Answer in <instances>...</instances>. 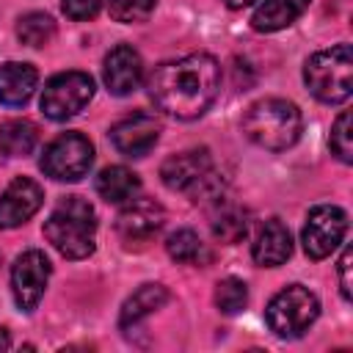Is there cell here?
I'll list each match as a JSON object with an SVG mask.
<instances>
[{
  "instance_id": "obj_20",
  "label": "cell",
  "mask_w": 353,
  "mask_h": 353,
  "mask_svg": "<svg viewBox=\"0 0 353 353\" xmlns=\"http://www.w3.org/2000/svg\"><path fill=\"white\" fill-rule=\"evenodd\" d=\"M39 141V130L33 121L28 119H11L0 127V149L8 154V157H25L33 152Z\"/></svg>"
},
{
  "instance_id": "obj_28",
  "label": "cell",
  "mask_w": 353,
  "mask_h": 353,
  "mask_svg": "<svg viewBox=\"0 0 353 353\" xmlns=\"http://www.w3.org/2000/svg\"><path fill=\"white\" fill-rule=\"evenodd\" d=\"M339 290H342V298L350 301V248H345L339 259Z\"/></svg>"
},
{
  "instance_id": "obj_10",
  "label": "cell",
  "mask_w": 353,
  "mask_h": 353,
  "mask_svg": "<svg viewBox=\"0 0 353 353\" xmlns=\"http://www.w3.org/2000/svg\"><path fill=\"white\" fill-rule=\"evenodd\" d=\"M157 138H160V121L146 110L130 113L110 127L113 146L127 157H146L157 143Z\"/></svg>"
},
{
  "instance_id": "obj_16",
  "label": "cell",
  "mask_w": 353,
  "mask_h": 353,
  "mask_svg": "<svg viewBox=\"0 0 353 353\" xmlns=\"http://www.w3.org/2000/svg\"><path fill=\"white\" fill-rule=\"evenodd\" d=\"M39 83V72L36 66L25 63V61H8L0 66V102L8 108H19L25 105Z\"/></svg>"
},
{
  "instance_id": "obj_2",
  "label": "cell",
  "mask_w": 353,
  "mask_h": 353,
  "mask_svg": "<svg viewBox=\"0 0 353 353\" xmlns=\"http://www.w3.org/2000/svg\"><path fill=\"white\" fill-rule=\"evenodd\" d=\"M97 234V212L80 196H66L55 204L50 218L44 221V237L52 248L66 259H85L94 254Z\"/></svg>"
},
{
  "instance_id": "obj_9",
  "label": "cell",
  "mask_w": 353,
  "mask_h": 353,
  "mask_svg": "<svg viewBox=\"0 0 353 353\" xmlns=\"http://www.w3.org/2000/svg\"><path fill=\"white\" fill-rule=\"evenodd\" d=\"M50 273H52V265L44 256V251L30 248L17 256V262L11 268V292L22 312H33L39 306V301L47 290Z\"/></svg>"
},
{
  "instance_id": "obj_26",
  "label": "cell",
  "mask_w": 353,
  "mask_h": 353,
  "mask_svg": "<svg viewBox=\"0 0 353 353\" xmlns=\"http://www.w3.org/2000/svg\"><path fill=\"white\" fill-rule=\"evenodd\" d=\"M157 0H110V17L116 22L132 25V22H143L152 17Z\"/></svg>"
},
{
  "instance_id": "obj_27",
  "label": "cell",
  "mask_w": 353,
  "mask_h": 353,
  "mask_svg": "<svg viewBox=\"0 0 353 353\" xmlns=\"http://www.w3.org/2000/svg\"><path fill=\"white\" fill-rule=\"evenodd\" d=\"M63 14L74 22H83V19H91L97 17V11L102 8V0H63L61 3Z\"/></svg>"
},
{
  "instance_id": "obj_1",
  "label": "cell",
  "mask_w": 353,
  "mask_h": 353,
  "mask_svg": "<svg viewBox=\"0 0 353 353\" xmlns=\"http://www.w3.org/2000/svg\"><path fill=\"white\" fill-rule=\"evenodd\" d=\"M154 105L176 119H199L221 91V66L207 52H193L160 63L149 77Z\"/></svg>"
},
{
  "instance_id": "obj_5",
  "label": "cell",
  "mask_w": 353,
  "mask_h": 353,
  "mask_svg": "<svg viewBox=\"0 0 353 353\" xmlns=\"http://www.w3.org/2000/svg\"><path fill=\"white\" fill-rule=\"evenodd\" d=\"M317 314H320V301L303 284L284 287L281 292H276L270 298V303L265 309L268 328L281 339H295L303 331H309V325L317 320Z\"/></svg>"
},
{
  "instance_id": "obj_8",
  "label": "cell",
  "mask_w": 353,
  "mask_h": 353,
  "mask_svg": "<svg viewBox=\"0 0 353 353\" xmlns=\"http://www.w3.org/2000/svg\"><path fill=\"white\" fill-rule=\"evenodd\" d=\"M345 232H347V212L336 204H317L309 210L301 232L303 251L312 259H325L331 256V251L339 248Z\"/></svg>"
},
{
  "instance_id": "obj_17",
  "label": "cell",
  "mask_w": 353,
  "mask_h": 353,
  "mask_svg": "<svg viewBox=\"0 0 353 353\" xmlns=\"http://www.w3.org/2000/svg\"><path fill=\"white\" fill-rule=\"evenodd\" d=\"M94 188L108 204H127L141 193V179L127 165H108L99 171Z\"/></svg>"
},
{
  "instance_id": "obj_13",
  "label": "cell",
  "mask_w": 353,
  "mask_h": 353,
  "mask_svg": "<svg viewBox=\"0 0 353 353\" xmlns=\"http://www.w3.org/2000/svg\"><path fill=\"white\" fill-rule=\"evenodd\" d=\"M102 80H105L108 91L116 94V97L132 94L141 85V80H143V61H141L138 50L130 47V44H116L105 55Z\"/></svg>"
},
{
  "instance_id": "obj_22",
  "label": "cell",
  "mask_w": 353,
  "mask_h": 353,
  "mask_svg": "<svg viewBox=\"0 0 353 353\" xmlns=\"http://www.w3.org/2000/svg\"><path fill=\"white\" fill-rule=\"evenodd\" d=\"M165 251L171 259L182 262V265H201L207 259V248L193 229H176L165 240Z\"/></svg>"
},
{
  "instance_id": "obj_30",
  "label": "cell",
  "mask_w": 353,
  "mask_h": 353,
  "mask_svg": "<svg viewBox=\"0 0 353 353\" xmlns=\"http://www.w3.org/2000/svg\"><path fill=\"white\" fill-rule=\"evenodd\" d=\"M11 345V339H8V334H6V328L0 331V347H8Z\"/></svg>"
},
{
  "instance_id": "obj_11",
  "label": "cell",
  "mask_w": 353,
  "mask_h": 353,
  "mask_svg": "<svg viewBox=\"0 0 353 353\" xmlns=\"http://www.w3.org/2000/svg\"><path fill=\"white\" fill-rule=\"evenodd\" d=\"M44 201V190L39 182L28 176H17L0 196V229H17L30 221Z\"/></svg>"
},
{
  "instance_id": "obj_3",
  "label": "cell",
  "mask_w": 353,
  "mask_h": 353,
  "mask_svg": "<svg viewBox=\"0 0 353 353\" xmlns=\"http://www.w3.org/2000/svg\"><path fill=\"white\" fill-rule=\"evenodd\" d=\"M301 110L295 102L268 97L254 102L243 116V132L251 143L268 149V152H284L301 138Z\"/></svg>"
},
{
  "instance_id": "obj_15",
  "label": "cell",
  "mask_w": 353,
  "mask_h": 353,
  "mask_svg": "<svg viewBox=\"0 0 353 353\" xmlns=\"http://www.w3.org/2000/svg\"><path fill=\"white\" fill-rule=\"evenodd\" d=\"M292 254V237H290V229L279 221V218H270L262 223V229L256 232L254 237V245H251V256L256 265L262 268H279L290 259Z\"/></svg>"
},
{
  "instance_id": "obj_25",
  "label": "cell",
  "mask_w": 353,
  "mask_h": 353,
  "mask_svg": "<svg viewBox=\"0 0 353 353\" xmlns=\"http://www.w3.org/2000/svg\"><path fill=\"white\" fill-rule=\"evenodd\" d=\"M350 132H353V130H350V113L342 110V113L336 116V121L331 124V138H328L331 152H334L336 160H342V163H350V160H353V135H350Z\"/></svg>"
},
{
  "instance_id": "obj_21",
  "label": "cell",
  "mask_w": 353,
  "mask_h": 353,
  "mask_svg": "<svg viewBox=\"0 0 353 353\" xmlns=\"http://www.w3.org/2000/svg\"><path fill=\"white\" fill-rule=\"evenodd\" d=\"M212 234L221 240V243H240L245 234H248V212L243 207H223L215 212L212 218Z\"/></svg>"
},
{
  "instance_id": "obj_12",
  "label": "cell",
  "mask_w": 353,
  "mask_h": 353,
  "mask_svg": "<svg viewBox=\"0 0 353 353\" xmlns=\"http://www.w3.org/2000/svg\"><path fill=\"white\" fill-rule=\"evenodd\" d=\"M165 223V210L154 199H132L121 207L116 218V229L127 243H143L154 237Z\"/></svg>"
},
{
  "instance_id": "obj_23",
  "label": "cell",
  "mask_w": 353,
  "mask_h": 353,
  "mask_svg": "<svg viewBox=\"0 0 353 353\" xmlns=\"http://www.w3.org/2000/svg\"><path fill=\"white\" fill-rule=\"evenodd\" d=\"M17 36H19V41L28 44V47H44V44H50L52 36H55V22H52V17L44 14V11H30V14L19 17V22H17Z\"/></svg>"
},
{
  "instance_id": "obj_19",
  "label": "cell",
  "mask_w": 353,
  "mask_h": 353,
  "mask_svg": "<svg viewBox=\"0 0 353 353\" xmlns=\"http://www.w3.org/2000/svg\"><path fill=\"white\" fill-rule=\"evenodd\" d=\"M168 301V290L163 284H143L138 287L121 306V314H119V325L121 328H130V325H138L143 317L154 314L163 303Z\"/></svg>"
},
{
  "instance_id": "obj_6",
  "label": "cell",
  "mask_w": 353,
  "mask_h": 353,
  "mask_svg": "<svg viewBox=\"0 0 353 353\" xmlns=\"http://www.w3.org/2000/svg\"><path fill=\"white\" fill-rule=\"evenodd\" d=\"M94 163V146L83 132H63L47 143L41 154V171L58 182H77Z\"/></svg>"
},
{
  "instance_id": "obj_29",
  "label": "cell",
  "mask_w": 353,
  "mask_h": 353,
  "mask_svg": "<svg viewBox=\"0 0 353 353\" xmlns=\"http://www.w3.org/2000/svg\"><path fill=\"white\" fill-rule=\"evenodd\" d=\"M229 8H245V6H251V3H256V0H223Z\"/></svg>"
},
{
  "instance_id": "obj_24",
  "label": "cell",
  "mask_w": 353,
  "mask_h": 353,
  "mask_svg": "<svg viewBox=\"0 0 353 353\" xmlns=\"http://www.w3.org/2000/svg\"><path fill=\"white\" fill-rule=\"evenodd\" d=\"M245 301H248V287H245V281H240V279H234V276L218 281V287H215V306H218L223 314H237V312L245 306Z\"/></svg>"
},
{
  "instance_id": "obj_14",
  "label": "cell",
  "mask_w": 353,
  "mask_h": 353,
  "mask_svg": "<svg viewBox=\"0 0 353 353\" xmlns=\"http://www.w3.org/2000/svg\"><path fill=\"white\" fill-rule=\"evenodd\" d=\"M212 171V157L207 149H188L179 154H171L160 165V179L168 190H193L207 174Z\"/></svg>"
},
{
  "instance_id": "obj_18",
  "label": "cell",
  "mask_w": 353,
  "mask_h": 353,
  "mask_svg": "<svg viewBox=\"0 0 353 353\" xmlns=\"http://www.w3.org/2000/svg\"><path fill=\"white\" fill-rule=\"evenodd\" d=\"M312 0H262L251 17V28L259 33H273L287 25H292Z\"/></svg>"
},
{
  "instance_id": "obj_7",
  "label": "cell",
  "mask_w": 353,
  "mask_h": 353,
  "mask_svg": "<svg viewBox=\"0 0 353 353\" xmlns=\"http://www.w3.org/2000/svg\"><path fill=\"white\" fill-rule=\"evenodd\" d=\"M94 97V80L85 72H61L44 83L41 110L52 121H66L77 116Z\"/></svg>"
},
{
  "instance_id": "obj_4",
  "label": "cell",
  "mask_w": 353,
  "mask_h": 353,
  "mask_svg": "<svg viewBox=\"0 0 353 353\" xmlns=\"http://www.w3.org/2000/svg\"><path fill=\"white\" fill-rule=\"evenodd\" d=\"M303 83L309 94L325 105H339L353 94V52L350 44L314 52L303 66Z\"/></svg>"
}]
</instances>
